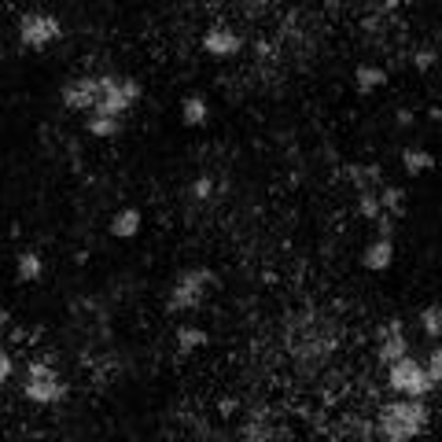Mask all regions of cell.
<instances>
[{"label":"cell","mask_w":442,"mask_h":442,"mask_svg":"<svg viewBox=\"0 0 442 442\" xmlns=\"http://www.w3.org/2000/svg\"><path fill=\"white\" fill-rule=\"evenodd\" d=\"M424 424H427V406L420 398L391 402V406H383V413H380V435L391 439V442H406L413 435H420Z\"/></svg>","instance_id":"cell-1"},{"label":"cell","mask_w":442,"mask_h":442,"mask_svg":"<svg viewBox=\"0 0 442 442\" xmlns=\"http://www.w3.org/2000/svg\"><path fill=\"white\" fill-rule=\"evenodd\" d=\"M391 387H395L398 395L420 398V395H427V387H432V380H427V372L417 365V361L402 354L398 361H391Z\"/></svg>","instance_id":"cell-2"},{"label":"cell","mask_w":442,"mask_h":442,"mask_svg":"<svg viewBox=\"0 0 442 442\" xmlns=\"http://www.w3.org/2000/svg\"><path fill=\"white\" fill-rule=\"evenodd\" d=\"M22 391H26V398H30V402H56V398H63V383H59L56 369H48V365H30Z\"/></svg>","instance_id":"cell-3"},{"label":"cell","mask_w":442,"mask_h":442,"mask_svg":"<svg viewBox=\"0 0 442 442\" xmlns=\"http://www.w3.org/2000/svg\"><path fill=\"white\" fill-rule=\"evenodd\" d=\"M59 33H63V30H59V22L52 19V15H37V11L22 15V45H26V48L41 52V48H48L52 41H56Z\"/></svg>","instance_id":"cell-4"},{"label":"cell","mask_w":442,"mask_h":442,"mask_svg":"<svg viewBox=\"0 0 442 442\" xmlns=\"http://www.w3.org/2000/svg\"><path fill=\"white\" fill-rule=\"evenodd\" d=\"M100 100H103V89H100V77H82V82H74L63 89V103L74 111H89V107H100Z\"/></svg>","instance_id":"cell-5"},{"label":"cell","mask_w":442,"mask_h":442,"mask_svg":"<svg viewBox=\"0 0 442 442\" xmlns=\"http://www.w3.org/2000/svg\"><path fill=\"white\" fill-rule=\"evenodd\" d=\"M211 280V273H185V277L177 280V288L170 295V310H188L196 306L203 298V284Z\"/></svg>","instance_id":"cell-6"},{"label":"cell","mask_w":442,"mask_h":442,"mask_svg":"<svg viewBox=\"0 0 442 442\" xmlns=\"http://www.w3.org/2000/svg\"><path fill=\"white\" fill-rule=\"evenodd\" d=\"M100 89H103V100H100L96 114H111V119H119L122 111L133 107V100H129V93H125V82H114V77H100Z\"/></svg>","instance_id":"cell-7"},{"label":"cell","mask_w":442,"mask_h":442,"mask_svg":"<svg viewBox=\"0 0 442 442\" xmlns=\"http://www.w3.org/2000/svg\"><path fill=\"white\" fill-rule=\"evenodd\" d=\"M203 48L211 52V56H236V52H240V37L232 30H211L203 37Z\"/></svg>","instance_id":"cell-8"},{"label":"cell","mask_w":442,"mask_h":442,"mask_svg":"<svg viewBox=\"0 0 442 442\" xmlns=\"http://www.w3.org/2000/svg\"><path fill=\"white\" fill-rule=\"evenodd\" d=\"M391 258H395V243L391 240H376L365 251L361 262H365V269H387V266H391Z\"/></svg>","instance_id":"cell-9"},{"label":"cell","mask_w":442,"mask_h":442,"mask_svg":"<svg viewBox=\"0 0 442 442\" xmlns=\"http://www.w3.org/2000/svg\"><path fill=\"white\" fill-rule=\"evenodd\" d=\"M137 232H140V211H122V214H114V221H111V236L129 240V236H137Z\"/></svg>","instance_id":"cell-10"},{"label":"cell","mask_w":442,"mask_h":442,"mask_svg":"<svg viewBox=\"0 0 442 442\" xmlns=\"http://www.w3.org/2000/svg\"><path fill=\"white\" fill-rule=\"evenodd\" d=\"M402 162H406V174L417 177V174H424L427 166H432V155L420 151V148H406V151H402Z\"/></svg>","instance_id":"cell-11"},{"label":"cell","mask_w":442,"mask_h":442,"mask_svg":"<svg viewBox=\"0 0 442 442\" xmlns=\"http://www.w3.org/2000/svg\"><path fill=\"white\" fill-rule=\"evenodd\" d=\"M402 354H406V340H402V328H398V332L391 328V340H383V346H380V361H383V365H391V361H398Z\"/></svg>","instance_id":"cell-12"},{"label":"cell","mask_w":442,"mask_h":442,"mask_svg":"<svg viewBox=\"0 0 442 442\" xmlns=\"http://www.w3.org/2000/svg\"><path fill=\"white\" fill-rule=\"evenodd\" d=\"M387 82V74L380 67H358V89L361 93H369V89H380Z\"/></svg>","instance_id":"cell-13"},{"label":"cell","mask_w":442,"mask_h":442,"mask_svg":"<svg viewBox=\"0 0 442 442\" xmlns=\"http://www.w3.org/2000/svg\"><path fill=\"white\" fill-rule=\"evenodd\" d=\"M89 133L114 137V133H119V119H111V114H93V119H89Z\"/></svg>","instance_id":"cell-14"},{"label":"cell","mask_w":442,"mask_h":442,"mask_svg":"<svg viewBox=\"0 0 442 442\" xmlns=\"http://www.w3.org/2000/svg\"><path fill=\"white\" fill-rule=\"evenodd\" d=\"M181 114H185V125H199L206 119V103L199 96H188L185 107H181Z\"/></svg>","instance_id":"cell-15"},{"label":"cell","mask_w":442,"mask_h":442,"mask_svg":"<svg viewBox=\"0 0 442 442\" xmlns=\"http://www.w3.org/2000/svg\"><path fill=\"white\" fill-rule=\"evenodd\" d=\"M41 258H37L33 251H26L22 258H19V280H37V277H41Z\"/></svg>","instance_id":"cell-16"},{"label":"cell","mask_w":442,"mask_h":442,"mask_svg":"<svg viewBox=\"0 0 442 442\" xmlns=\"http://www.w3.org/2000/svg\"><path fill=\"white\" fill-rule=\"evenodd\" d=\"M177 340H181V350L188 354V350H196V346L206 343V332H203V328H181V332H177Z\"/></svg>","instance_id":"cell-17"},{"label":"cell","mask_w":442,"mask_h":442,"mask_svg":"<svg viewBox=\"0 0 442 442\" xmlns=\"http://www.w3.org/2000/svg\"><path fill=\"white\" fill-rule=\"evenodd\" d=\"M420 321H424L427 335H439V332H442V310H439V306H427Z\"/></svg>","instance_id":"cell-18"},{"label":"cell","mask_w":442,"mask_h":442,"mask_svg":"<svg viewBox=\"0 0 442 442\" xmlns=\"http://www.w3.org/2000/svg\"><path fill=\"white\" fill-rule=\"evenodd\" d=\"M361 214H365V218H380V199L365 192V196H361Z\"/></svg>","instance_id":"cell-19"},{"label":"cell","mask_w":442,"mask_h":442,"mask_svg":"<svg viewBox=\"0 0 442 442\" xmlns=\"http://www.w3.org/2000/svg\"><path fill=\"white\" fill-rule=\"evenodd\" d=\"M424 372H427V380H432V387L442 380V354H439V350L432 354V369H424Z\"/></svg>","instance_id":"cell-20"},{"label":"cell","mask_w":442,"mask_h":442,"mask_svg":"<svg viewBox=\"0 0 442 442\" xmlns=\"http://www.w3.org/2000/svg\"><path fill=\"white\" fill-rule=\"evenodd\" d=\"M383 206L387 211H402V192L398 188H383Z\"/></svg>","instance_id":"cell-21"},{"label":"cell","mask_w":442,"mask_h":442,"mask_svg":"<svg viewBox=\"0 0 442 442\" xmlns=\"http://www.w3.org/2000/svg\"><path fill=\"white\" fill-rule=\"evenodd\" d=\"M413 63H417V70H427L435 63V52H417V59H413Z\"/></svg>","instance_id":"cell-22"},{"label":"cell","mask_w":442,"mask_h":442,"mask_svg":"<svg viewBox=\"0 0 442 442\" xmlns=\"http://www.w3.org/2000/svg\"><path fill=\"white\" fill-rule=\"evenodd\" d=\"M8 376H11V358L0 354V380H8Z\"/></svg>","instance_id":"cell-23"},{"label":"cell","mask_w":442,"mask_h":442,"mask_svg":"<svg viewBox=\"0 0 442 442\" xmlns=\"http://www.w3.org/2000/svg\"><path fill=\"white\" fill-rule=\"evenodd\" d=\"M192 192H196V196L203 199L206 192H211V181H206V177H199V181H196V188H192Z\"/></svg>","instance_id":"cell-24"}]
</instances>
